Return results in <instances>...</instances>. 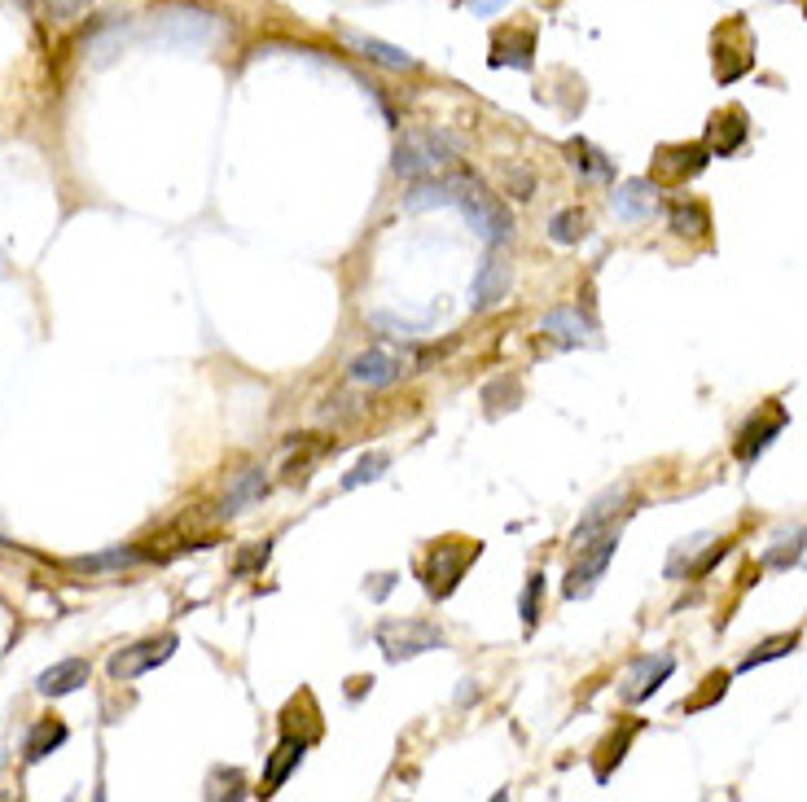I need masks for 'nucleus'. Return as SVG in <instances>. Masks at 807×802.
I'll use <instances>...</instances> for the list:
<instances>
[{
    "label": "nucleus",
    "mask_w": 807,
    "mask_h": 802,
    "mask_svg": "<svg viewBox=\"0 0 807 802\" xmlns=\"http://www.w3.org/2000/svg\"><path fill=\"white\" fill-rule=\"evenodd\" d=\"M535 32H500L496 40H491V67L500 71V67H513V71H531L535 67Z\"/></svg>",
    "instance_id": "17"
},
{
    "label": "nucleus",
    "mask_w": 807,
    "mask_h": 802,
    "mask_svg": "<svg viewBox=\"0 0 807 802\" xmlns=\"http://www.w3.org/2000/svg\"><path fill=\"white\" fill-rule=\"evenodd\" d=\"M798 649V632H790V636H772V641H763L755 654H746L741 658V671H755V667H763V662H772V658H785V654H794Z\"/></svg>",
    "instance_id": "32"
},
{
    "label": "nucleus",
    "mask_w": 807,
    "mask_h": 802,
    "mask_svg": "<svg viewBox=\"0 0 807 802\" xmlns=\"http://www.w3.org/2000/svg\"><path fill=\"white\" fill-rule=\"evenodd\" d=\"M746 136H750V128H746V115H741L737 106L724 110V115H715V119L707 123V149H711V158L737 154V149L746 145Z\"/></svg>",
    "instance_id": "15"
},
{
    "label": "nucleus",
    "mask_w": 807,
    "mask_h": 802,
    "mask_svg": "<svg viewBox=\"0 0 807 802\" xmlns=\"http://www.w3.org/2000/svg\"><path fill=\"white\" fill-rule=\"evenodd\" d=\"M387 469H391V452H365V456L356 460V469L343 478V491H356V487H365V482H378Z\"/></svg>",
    "instance_id": "27"
},
{
    "label": "nucleus",
    "mask_w": 807,
    "mask_h": 802,
    "mask_svg": "<svg viewBox=\"0 0 807 802\" xmlns=\"http://www.w3.org/2000/svg\"><path fill=\"white\" fill-rule=\"evenodd\" d=\"M707 163H711V149H707V145H663L658 158H654V171H658L667 184H680V180L698 176Z\"/></svg>",
    "instance_id": "13"
},
{
    "label": "nucleus",
    "mask_w": 807,
    "mask_h": 802,
    "mask_svg": "<svg viewBox=\"0 0 807 802\" xmlns=\"http://www.w3.org/2000/svg\"><path fill=\"white\" fill-rule=\"evenodd\" d=\"M672 671H676V658H672V654H641V658L628 667V675H624V684H619V697H624V702H645V697H654V693L672 680Z\"/></svg>",
    "instance_id": "7"
},
{
    "label": "nucleus",
    "mask_w": 807,
    "mask_h": 802,
    "mask_svg": "<svg viewBox=\"0 0 807 802\" xmlns=\"http://www.w3.org/2000/svg\"><path fill=\"white\" fill-rule=\"evenodd\" d=\"M378 645H382L387 662H404V658L443 649L448 641H443V632L430 627V623H382V627H378Z\"/></svg>",
    "instance_id": "5"
},
{
    "label": "nucleus",
    "mask_w": 807,
    "mask_h": 802,
    "mask_svg": "<svg viewBox=\"0 0 807 802\" xmlns=\"http://www.w3.org/2000/svg\"><path fill=\"white\" fill-rule=\"evenodd\" d=\"M145 562L141 549H110V553H93V558H75V571H123Z\"/></svg>",
    "instance_id": "29"
},
{
    "label": "nucleus",
    "mask_w": 807,
    "mask_h": 802,
    "mask_svg": "<svg viewBox=\"0 0 807 802\" xmlns=\"http://www.w3.org/2000/svg\"><path fill=\"white\" fill-rule=\"evenodd\" d=\"M584 232H589V215H584L580 206H571V211H558V215L549 219V237H554L558 246H575Z\"/></svg>",
    "instance_id": "26"
},
{
    "label": "nucleus",
    "mask_w": 807,
    "mask_h": 802,
    "mask_svg": "<svg viewBox=\"0 0 807 802\" xmlns=\"http://www.w3.org/2000/svg\"><path fill=\"white\" fill-rule=\"evenodd\" d=\"M263 465H246L233 482H228V491H224V500H219V513L224 517H233V513H246L250 504H259L263 500Z\"/></svg>",
    "instance_id": "18"
},
{
    "label": "nucleus",
    "mask_w": 807,
    "mask_h": 802,
    "mask_svg": "<svg viewBox=\"0 0 807 802\" xmlns=\"http://www.w3.org/2000/svg\"><path fill=\"white\" fill-rule=\"evenodd\" d=\"M373 325H378V330H395L400 338H417V334H426V325H417V321H395L391 312H378V316H373Z\"/></svg>",
    "instance_id": "36"
},
{
    "label": "nucleus",
    "mask_w": 807,
    "mask_h": 802,
    "mask_svg": "<svg viewBox=\"0 0 807 802\" xmlns=\"http://www.w3.org/2000/svg\"><path fill=\"white\" fill-rule=\"evenodd\" d=\"M352 49H356L360 58H369V62L387 67V71H417V58H413V53H404V49H395V45H387V40L352 36Z\"/></svg>",
    "instance_id": "21"
},
{
    "label": "nucleus",
    "mask_w": 807,
    "mask_h": 802,
    "mask_svg": "<svg viewBox=\"0 0 807 802\" xmlns=\"http://www.w3.org/2000/svg\"><path fill=\"white\" fill-rule=\"evenodd\" d=\"M785 421H790V417H785V408H781L776 399H768V404H763V408L741 426V434H737V443H733V456H737L741 465H755V460L772 447V439L785 430Z\"/></svg>",
    "instance_id": "6"
},
{
    "label": "nucleus",
    "mask_w": 807,
    "mask_h": 802,
    "mask_svg": "<svg viewBox=\"0 0 807 802\" xmlns=\"http://www.w3.org/2000/svg\"><path fill=\"white\" fill-rule=\"evenodd\" d=\"M624 504H628V487H624V482H619V487H606V491L589 504L584 522H580V526H575V535H571V544H575V549H584V544L593 540V535H602L606 526H615V517L624 513Z\"/></svg>",
    "instance_id": "11"
},
{
    "label": "nucleus",
    "mask_w": 807,
    "mask_h": 802,
    "mask_svg": "<svg viewBox=\"0 0 807 802\" xmlns=\"http://www.w3.org/2000/svg\"><path fill=\"white\" fill-rule=\"evenodd\" d=\"M45 5H49V14L58 23H71V19H80L88 10V0H45Z\"/></svg>",
    "instance_id": "37"
},
{
    "label": "nucleus",
    "mask_w": 807,
    "mask_h": 802,
    "mask_svg": "<svg viewBox=\"0 0 807 802\" xmlns=\"http://www.w3.org/2000/svg\"><path fill=\"white\" fill-rule=\"evenodd\" d=\"M803 549H807V530H803V526L781 530L776 540H772V549H763L759 566H763V571H790V566L803 562Z\"/></svg>",
    "instance_id": "20"
},
{
    "label": "nucleus",
    "mask_w": 807,
    "mask_h": 802,
    "mask_svg": "<svg viewBox=\"0 0 807 802\" xmlns=\"http://www.w3.org/2000/svg\"><path fill=\"white\" fill-rule=\"evenodd\" d=\"M483 553V544L478 540H439L435 549H430V562H426V592L430 597H452L456 592V584L465 579V566L474 562Z\"/></svg>",
    "instance_id": "3"
},
{
    "label": "nucleus",
    "mask_w": 807,
    "mask_h": 802,
    "mask_svg": "<svg viewBox=\"0 0 807 802\" xmlns=\"http://www.w3.org/2000/svg\"><path fill=\"white\" fill-rule=\"evenodd\" d=\"M610 206L624 224H645L654 211H658V184L637 176V180H624L615 193H610Z\"/></svg>",
    "instance_id": "10"
},
{
    "label": "nucleus",
    "mask_w": 807,
    "mask_h": 802,
    "mask_svg": "<svg viewBox=\"0 0 807 802\" xmlns=\"http://www.w3.org/2000/svg\"><path fill=\"white\" fill-rule=\"evenodd\" d=\"M62 741H67V723H62V719H40V723H32V732H27V741H23V758H27V763H40V758H49Z\"/></svg>",
    "instance_id": "22"
},
{
    "label": "nucleus",
    "mask_w": 807,
    "mask_h": 802,
    "mask_svg": "<svg viewBox=\"0 0 807 802\" xmlns=\"http://www.w3.org/2000/svg\"><path fill=\"white\" fill-rule=\"evenodd\" d=\"M509 5V0H470V14L474 19H491V14H500Z\"/></svg>",
    "instance_id": "38"
},
{
    "label": "nucleus",
    "mask_w": 807,
    "mask_h": 802,
    "mask_svg": "<svg viewBox=\"0 0 807 802\" xmlns=\"http://www.w3.org/2000/svg\"><path fill=\"white\" fill-rule=\"evenodd\" d=\"M352 382L356 386H369V391H378V386H391V382H400V373H404V364L391 356V351H365V356H356L352 360Z\"/></svg>",
    "instance_id": "16"
},
{
    "label": "nucleus",
    "mask_w": 807,
    "mask_h": 802,
    "mask_svg": "<svg viewBox=\"0 0 807 802\" xmlns=\"http://www.w3.org/2000/svg\"><path fill=\"white\" fill-rule=\"evenodd\" d=\"M509 282H513L509 259L491 250V254L478 263L474 282H470V312H487V308H496V303L509 295Z\"/></svg>",
    "instance_id": "8"
},
{
    "label": "nucleus",
    "mask_w": 807,
    "mask_h": 802,
    "mask_svg": "<svg viewBox=\"0 0 807 802\" xmlns=\"http://www.w3.org/2000/svg\"><path fill=\"white\" fill-rule=\"evenodd\" d=\"M391 588H395V575H378V584H373V601H382Z\"/></svg>",
    "instance_id": "39"
},
{
    "label": "nucleus",
    "mask_w": 807,
    "mask_h": 802,
    "mask_svg": "<svg viewBox=\"0 0 807 802\" xmlns=\"http://www.w3.org/2000/svg\"><path fill=\"white\" fill-rule=\"evenodd\" d=\"M176 636H163V641H141V645H128L119 654H110V675L115 680H137L145 671H154L158 662H167L176 654Z\"/></svg>",
    "instance_id": "9"
},
{
    "label": "nucleus",
    "mask_w": 807,
    "mask_h": 802,
    "mask_svg": "<svg viewBox=\"0 0 807 802\" xmlns=\"http://www.w3.org/2000/svg\"><path fill=\"white\" fill-rule=\"evenodd\" d=\"M541 330L545 334H554L562 347H580V343H597L593 338V325L580 316V308H554V312H545V321H541Z\"/></svg>",
    "instance_id": "19"
},
{
    "label": "nucleus",
    "mask_w": 807,
    "mask_h": 802,
    "mask_svg": "<svg viewBox=\"0 0 807 802\" xmlns=\"http://www.w3.org/2000/svg\"><path fill=\"white\" fill-rule=\"evenodd\" d=\"M430 206H452V180H413V189L404 193V211H430Z\"/></svg>",
    "instance_id": "25"
},
{
    "label": "nucleus",
    "mask_w": 807,
    "mask_h": 802,
    "mask_svg": "<svg viewBox=\"0 0 807 802\" xmlns=\"http://www.w3.org/2000/svg\"><path fill=\"white\" fill-rule=\"evenodd\" d=\"M702 684H707V689H702L698 697H689V702H680V710H702V706H711L715 697H724V689H728V671H715V675H707Z\"/></svg>",
    "instance_id": "34"
},
{
    "label": "nucleus",
    "mask_w": 807,
    "mask_h": 802,
    "mask_svg": "<svg viewBox=\"0 0 807 802\" xmlns=\"http://www.w3.org/2000/svg\"><path fill=\"white\" fill-rule=\"evenodd\" d=\"M268 558H273V540H263V544H254L250 553H241V558H237V575L263 571V566H268Z\"/></svg>",
    "instance_id": "35"
},
{
    "label": "nucleus",
    "mask_w": 807,
    "mask_h": 802,
    "mask_svg": "<svg viewBox=\"0 0 807 802\" xmlns=\"http://www.w3.org/2000/svg\"><path fill=\"white\" fill-rule=\"evenodd\" d=\"M88 675H93L88 658H62V662H54V667H45V671L36 675V693H40V697H67V693L84 689Z\"/></svg>",
    "instance_id": "14"
},
{
    "label": "nucleus",
    "mask_w": 807,
    "mask_h": 802,
    "mask_svg": "<svg viewBox=\"0 0 807 802\" xmlns=\"http://www.w3.org/2000/svg\"><path fill=\"white\" fill-rule=\"evenodd\" d=\"M571 163L584 171V176H593V180H615V163L606 158V154H597L589 141H571Z\"/></svg>",
    "instance_id": "28"
},
{
    "label": "nucleus",
    "mask_w": 807,
    "mask_h": 802,
    "mask_svg": "<svg viewBox=\"0 0 807 802\" xmlns=\"http://www.w3.org/2000/svg\"><path fill=\"white\" fill-rule=\"evenodd\" d=\"M308 745H312V737H295V732H286V737H282V745L273 750V758H268V767H263V785H259V793H263V798H273V793L290 780V771L304 763Z\"/></svg>",
    "instance_id": "12"
},
{
    "label": "nucleus",
    "mask_w": 807,
    "mask_h": 802,
    "mask_svg": "<svg viewBox=\"0 0 807 802\" xmlns=\"http://www.w3.org/2000/svg\"><path fill=\"white\" fill-rule=\"evenodd\" d=\"M461 149H465V141H461L456 132L426 128V132H408V136L395 145L391 167H395L400 176H408V180H426V176H435L448 158H456Z\"/></svg>",
    "instance_id": "2"
},
{
    "label": "nucleus",
    "mask_w": 807,
    "mask_h": 802,
    "mask_svg": "<svg viewBox=\"0 0 807 802\" xmlns=\"http://www.w3.org/2000/svg\"><path fill=\"white\" fill-rule=\"evenodd\" d=\"M615 549H619V530H615V526H606L602 535H593V540L580 549V562L571 566L567 584H562V597H567V601L589 597V592H593V584L606 575V566H610V558H615Z\"/></svg>",
    "instance_id": "4"
},
{
    "label": "nucleus",
    "mask_w": 807,
    "mask_h": 802,
    "mask_svg": "<svg viewBox=\"0 0 807 802\" xmlns=\"http://www.w3.org/2000/svg\"><path fill=\"white\" fill-rule=\"evenodd\" d=\"M641 728H645V719H628V723H619V732H610V741L602 745V758H597V780H602V785H606L610 771L624 763V754H628V745L637 741Z\"/></svg>",
    "instance_id": "23"
},
{
    "label": "nucleus",
    "mask_w": 807,
    "mask_h": 802,
    "mask_svg": "<svg viewBox=\"0 0 807 802\" xmlns=\"http://www.w3.org/2000/svg\"><path fill=\"white\" fill-rule=\"evenodd\" d=\"M803 10H807V5H803Z\"/></svg>",
    "instance_id": "40"
},
{
    "label": "nucleus",
    "mask_w": 807,
    "mask_h": 802,
    "mask_svg": "<svg viewBox=\"0 0 807 802\" xmlns=\"http://www.w3.org/2000/svg\"><path fill=\"white\" fill-rule=\"evenodd\" d=\"M448 180H452V206L465 215V224L474 228V237L487 241L491 250L505 246V241L513 237V215H509V206L496 202V197L483 189V180L470 176V171H456V176H448Z\"/></svg>",
    "instance_id": "1"
},
{
    "label": "nucleus",
    "mask_w": 807,
    "mask_h": 802,
    "mask_svg": "<svg viewBox=\"0 0 807 802\" xmlns=\"http://www.w3.org/2000/svg\"><path fill=\"white\" fill-rule=\"evenodd\" d=\"M667 224H672V232H676V237H707V232H711V211H707L702 202L685 197V202H676V206H672Z\"/></svg>",
    "instance_id": "24"
},
{
    "label": "nucleus",
    "mask_w": 807,
    "mask_h": 802,
    "mask_svg": "<svg viewBox=\"0 0 807 802\" xmlns=\"http://www.w3.org/2000/svg\"><path fill=\"white\" fill-rule=\"evenodd\" d=\"M707 544H711L707 530H698V535H689V540H680V549H672V558H667V579H680V571H693V558H698Z\"/></svg>",
    "instance_id": "30"
},
{
    "label": "nucleus",
    "mask_w": 807,
    "mask_h": 802,
    "mask_svg": "<svg viewBox=\"0 0 807 802\" xmlns=\"http://www.w3.org/2000/svg\"><path fill=\"white\" fill-rule=\"evenodd\" d=\"M541 592H545V575L531 571V575H526V588H522V597H518V610H522V627H526V632H535V623H541Z\"/></svg>",
    "instance_id": "31"
},
{
    "label": "nucleus",
    "mask_w": 807,
    "mask_h": 802,
    "mask_svg": "<svg viewBox=\"0 0 807 802\" xmlns=\"http://www.w3.org/2000/svg\"><path fill=\"white\" fill-rule=\"evenodd\" d=\"M518 395H522L518 378H496V382H487V386H483V404H487V417H500V412H505V404H500V399H509V404L518 408Z\"/></svg>",
    "instance_id": "33"
}]
</instances>
